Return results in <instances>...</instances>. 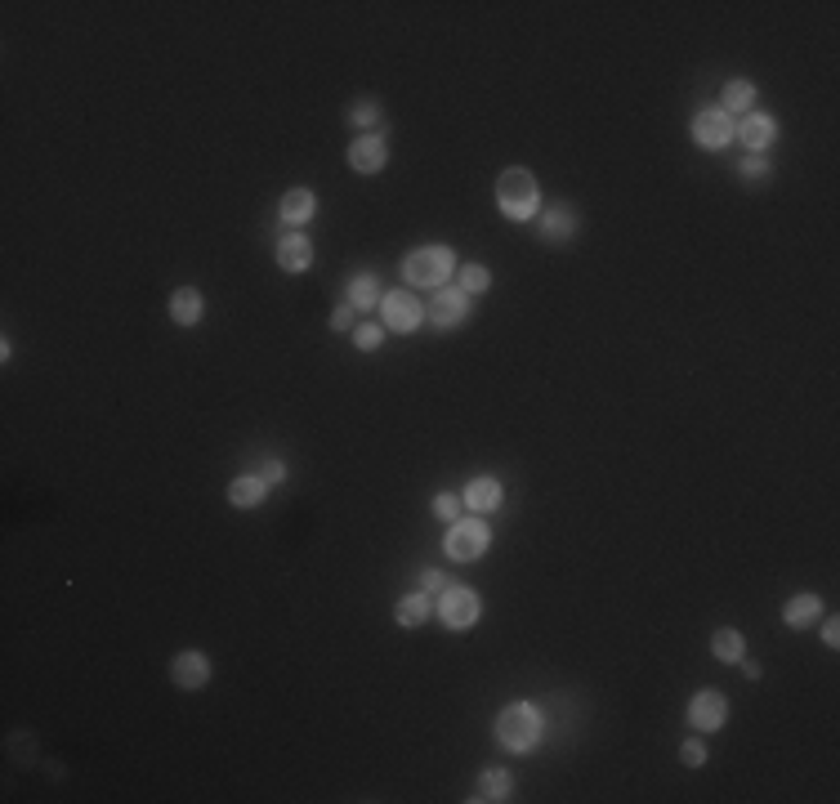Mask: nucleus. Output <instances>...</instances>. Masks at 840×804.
<instances>
[{
    "label": "nucleus",
    "instance_id": "1",
    "mask_svg": "<svg viewBox=\"0 0 840 804\" xmlns=\"http://www.w3.org/2000/svg\"><path fill=\"white\" fill-rule=\"evenodd\" d=\"M541 737H546V715H541V706L514 702V706H505V711L496 715V742H501L505 751L528 755V751H537V746H541Z\"/></svg>",
    "mask_w": 840,
    "mask_h": 804
},
{
    "label": "nucleus",
    "instance_id": "2",
    "mask_svg": "<svg viewBox=\"0 0 840 804\" xmlns=\"http://www.w3.org/2000/svg\"><path fill=\"white\" fill-rule=\"evenodd\" d=\"M496 206H501L505 219H514V224H532V219L541 215V184L532 170L514 166L505 170L501 179H496Z\"/></svg>",
    "mask_w": 840,
    "mask_h": 804
},
{
    "label": "nucleus",
    "instance_id": "3",
    "mask_svg": "<svg viewBox=\"0 0 840 804\" xmlns=\"http://www.w3.org/2000/svg\"><path fill=\"white\" fill-rule=\"evenodd\" d=\"M452 273H456V251H452V246H416V251H407V260H403L407 286H420V291L443 286Z\"/></svg>",
    "mask_w": 840,
    "mask_h": 804
},
{
    "label": "nucleus",
    "instance_id": "4",
    "mask_svg": "<svg viewBox=\"0 0 840 804\" xmlns=\"http://www.w3.org/2000/svg\"><path fill=\"white\" fill-rule=\"evenodd\" d=\"M492 545V532H488V523L474 514V519H456V523H447V536H443V554L447 559H456V563H474V559H483V550Z\"/></svg>",
    "mask_w": 840,
    "mask_h": 804
},
{
    "label": "nucleus",
    "instance_id": "5",
    "mask_svg": "<svg viewBox=\"0 0 840 804\" xmlns=\"http://www.w3.org/2000/svg\"><path fill=\"white\" fill-rule=\"evenodd\" d=\"M470 309H474V295L461 291V286H447V291H438L434 300L425 304V322L434 331H456L470 318Z\"/></svg>",
    "mask_w": 840,
    "mask_h": 804
},
{
    "label": "nucleus",
    "instance_id": "6",
    "mask_svg": "<svg viewBox=\"0 0 840 804\" xmlns=\"http://www.w3.org/2000/svg\"><path fill=\"white\" fill-rule=\"evenodd\" d=\"M479 612H483V603L470 586H447L443 595H438V621H443L452 635L456 630H470L474 621H479Z\"/></svg>",
    "mask_w": 840,
    "mask_h": 804
},
{
    "label": "nucleus",
    "instance_id": "7",
    "mask_svg": "<svg viewBox=\"0 0 840 804\" xmlns=\"http://www.w3.org/2000/svg\"><path fill=\"white\" fill-rule=\"evenodd\" d=\"M733 126H738V121H733L724 108H702V112H693L689 134H693V143H698V148L724 152L733 143Z\"/></svg>",
    "mask_w": 840,
    "mask_h": 804
},
{
    "label": "nucleus",
    "instance_id": "8",
    "mask_svg": "<svg viewBox=\"0 0 840 804\" xmlns=\"http://www.w3.org/2000/svg\"><path fill=\"white\" fill-rule=\"evenodd\" d=\"M380 309H385V327L398 335H412V331H420V322H425V304H420V295H412V291H385Z\"/></svg>",
    "mask_w": 840,
    "mask_h": 804
},
{
    "label": "nucleus",
    "instance_id": "9",
    "mask_svg": "<svg viewBox=\"0 0 840 804\" xmlns=\"http://www.w3.org/2000/svg\"><path fill=\"white\" fill-rule=\"evenodd\" d=\"M724 720H729V702H724V693H715V688H702V693H693V702H689V729L720 733Z\"/></svg>",
    "mask_w": 840,
    "mask_h": 804
},
{
    "label": "nucleus",
    "instance_id": "10",
    "mask_svg": "<svg viewBox=\"0 0 840 804\" xmlns=\"http://www.w3.org/2000/svg\"><path fill=\"white\" fill-rule=\"evenodd\" d=\"M210 675H215V666H210V657L202 653V648H184V653L170 662V679H175V688H184V693L206 688Z\"/></svg>",
    "mask_w": 840,
    "mask_h": 804
},
{
    "label": "nucleus",
    "instance_id": "11",
    "mask_svg": "<svg viewBox=\"0 0 840 804\" xmlns=\"http://www.w3.org/2000/svg\"><path fill=\"white\" fill-rule=\"evenodd\" d=\"M349 166L358 175H380L389 166V143L385 134H362V139L349 143Z\"/></svg>",
    "mask_w": 840,
    "mask_h": 804
},
{
    "label": "nucleus",
    "instance_id": "12",
    "mask_svg": "<svg viewBox=\"0 0 840 804\" xmlns=\"http://www.w3.org/2000/svg\"><path fill=\"white\" fill-rule=\"evenodd\" d=\"M733 139H742L747 152H765L769 143H778V117H769V112H747V117L733 126Z\"/></svg>",
    "mask_w": 840,
    "mask_h": 804
},
{
    "label": "nucleus",
    "instance_id": "13",
    "mask_svg": "<svg viewBox=\"0 0 840 804\" xmlns=\"http://www.w3.org/2000/svg\"><path fill=\"white\" fill-rule=\"evenodd\" d=\"M537 233H541V242H550V246L572 242V237H577V210H572V206L541 210V215H537Z\"/></svg>",
    "mask_w": 840,
    "mask_h": 804
},
{
    "label": "nucleus",
    "instance_id": "14",
    "mask_svg": "<svg viewBox=\"0 0 840 804\" xmlns=\"http://www.w3.org/2000/svg\"><path fill=\"white\" fill-rule=\"evenodd\" d=\"M465 510H474L483 519V514H496L501 510V501H505V487L496 483L492 474H479V478H470V487H465Z\"/></svg>",
    "mask_w": 840,
    "mask_h": 804
},
{
    "label": "nucleus",
    "instance_id": "15",
    "mask_svg": "<svg viewBox=\"0 0 840 804\" xmlns=\"http://www.w3.org/2000/svg\"><path fill=\"white\" fill-rule=\"evenodd\" d=\"M278 268L282 273H304V268H313V242L304 233H286V237H278Z\"/></svg>",
    "mask_w": 840,
    "mask_h": 804
},
{
    "label": "nucleus",
    "instance_id": "16",
    "mask_svg": "<svg viewBox=\"0 0 840 804\" xmlns=\"http://www.w3.org/2000/svg\"><path fill=\"white\" fill-rule=\"evenodd\" d=\"M756 99H760L756 81H747V76H733V81H724L720 103H715V108H724L729 117H747V112H756Z\"/></svg>",
    "mask_w": 840,
    "mask_h": 804
},
{
    "label": "nucleus",
    "instance_id": "17",
    "mask_svg": "<svg viewBox=\"0 0 840 804\" xmlns=\"http://www.w3.org/2000/svg\"><path fill=\"white\" fill-rule=\"evenodd\" d=\"M170 322L175 327H197L202 322V313H206V295L197 291V286H179V291H170Z\"/></svg>",
    "mask_w": 840,
    "mask_h": 804
},
{
    "label": "nucleus",
    "instance_id": "18",
    "mask_svg": "<svg viewBox=\"0 0 840 804\" xmlns=\"http://www.w3.org/2000/svg\"><path fill=\"white\" fill-rule=\"evenodd\" d=\"M278 215H282V224H291L295 233H300V224H313V215H318V193H313V188H291V193L278 201Z\"/></svg>",
    "mask_w": 840,
    "mask_h": 804
},
{
    "label": "nucleus",
    "instance_id": "19",
    "mask_svg": "<svg viewBox=\"0 0 840 804\" xmlns=\"http://www.w3.org/2000/svg\"><path fill=\"white\" fill-rule=\"evenodd\" d=\"M345 295H349V304L358 313H367V309H380V300H385V291H380V277L376 273H353L349 277V286H345Z\"/></svg>",
    "mask_w": 840,
    "mask_h": 804
},
{
    "label": "nucleus",
    "instance_id": "20",
    "mask_svg": "<svg viewBox=\"0 0 840 804\" xmlns=\"http://www.w3.org/2000/svg\"><path fill=\"white\" fill-rule=\"evenodd\" d=\"M264 496H269V483H264L260 474H237L233 483H228V501H233L237 510H255V505H264Z\"/></svg>",
    "mask_w": 840,
    "mask_h": 804
},
{
    "label": "nucleus",
    "instance_id": "21",
    "mask_svg": "<svg viewBox=\"0 0 840 804\" xmlns=\"http://www.w3.org/2000/svg\"><path fill=\"white\" fill-rule=\"evenodd\" d=\"M711 653H715V662H724V666H738L742 657H747V639H742V630H733V626H720L711 635Z\"/></svg>",
    "mask_w": 840,
    "mask_h": 804
},
{
    "label": "nucleus",
    "instance_id": "22",
    "mask_svg": "<svg viewBox=\"0 0 840 804\" xmlns=\"http://www.w3.org/2000/svg\"><path fill=\"white\" fill-rule=\"evenodd\" d=\"M818 617H823V599L818 595H796V599H787V608H782V621H787L791 630H809Z\"/></svg>",
    "mask_w": 840,
    "mask_h": 804
},
{
    "label": "nucleus",
    "instance_id": "23",
    "mask_svg": "<svg viewBox=\"0 0 840 804\" xmlns=\"http://www.w3.org/2000/svg\"><path fill=\"white\" fill-rule=\"evenodd\" d=\"M429 612H434V603H429L425 590H416V595L398 599L394 617H398V626H403V630H416V626H425V621H429Z\"/></svg>",
    "mask_w": 840,
    "mask_h": 804
},
{
    "label": "nucleus",
    "instance_id": "24",
    "mask_svg": "<svg viewBox=\"0 0 840 804\" xmlns=\"http://www.w3.org/2000/svg\"><path fill=\"white\" fill-rule=\"evenodd\" d=\"M510 787H514L510 773H505V769H488L479 778V796H474V800H496V804H501V800H510Z\"/></svg>",
    "mask_w": 840,
    "mask_h": 804
},
{
    "label": "nucleus",
    "instance_id": "25",
    "mask_svg": "<svg viewBox=\"0 0 840 804\" xmlns=\"http://www.w3.org/2000/svg\"><path fill=\"white\" fill-rule=\"evenodd\" d=\"M349 126H358V130H371L376 134V126L385 121V112H380V103L376 99H358V103H349Z\"/></svg>",
    "mask_w": 840,
    "mask_h": 804
},
{
    "label": "nucleus",
    "instance_id": "26",
    "mask_svg": "<svg viewBox=\"0 0 840 804\" xmlns=\"http://www.w3.org/2000/svg\"><path fill=\"white\" fill-rule=\"evenodd\" d=\"M456 277H461V291H470V295H483L492 286V273L483 264H461Z\"/></svg>",
    "mask_w": 840,
    "mask_h": 804
},
{
    "label": "nucleus",
    "instance_id": "27",
    "mask_svg": "<svg viewBox=\"0 0 840 804\" xmlns=\"http://www.w3.org/2000/svg\"><path fill=\"white\" fill-rule=\"evenodd\" d=\"M353 344H358L362 353H376L380 344H385V327H371V322L367 327H353Z\"/></svg>",
    "mask_w": 840,
    "mask_h": 804
},
{
    "label": "nucleus",
    "instance_id": "28",
    "mask_svg": "<svg viewBox=\"0 0 840 804\" xmlns=\"http://www.w3.org/2000/svg\"><path fill=\"white\" fill-rule=\"evenodd\" d=\"M461 505H465V501H456L452 492H438V496H434V514H438L443 523H456V519H461Z\"/></svg>",
    "mask_w": 840,
    "mask_h": 804
},
{
    "label": "nucleus",
    "instance_id": "29",
    "mask_svg": "<svg viewBox=\"0 0 840 804\" xmlns=\"http://www.w3.org/2000/svg\"><path fill=\"white\" fill-rule=\"evenodd\" d=\"M738 175L742 179H765L769 175V157H765V152H751V157H742Z\"/></svg>",
    "mask_w": 840,
    "mask_h": 804
},
{
    "label": "nucleus",
    "instance_id": "30",
    "mask_svg": "<svg viewBox=\"0 0 840 804\" xmlns=\"http://www.w3.org/2000/svg\"><path fill=\"white\" fill-rule=\"evenodd\" d=\"M680 760H684V764H689V769H702V764H706V760H711V755H706V746L698 742V737H689V742H684V746H680Z\"/></svg>",
    "mask_w": 840,
    "mask_h": 804
},
{
    "label": "nucleus",
    "instance_id": "31",
    "mask_svg": "<svg viewBox=\"0 0 840 804\" xmlns=\"http://www.w3.org/2000/svg\"><path fill=\"white\" fill-rule=\"evenodd\" d=\"M353 313H358L353 304H340V309L331 313V331H336V335H353Z\"/></svg>",
    "mask_w": 840,
    "mask_h": 804
},
{
    "label": "nucleus",
    "instance_id": "32",
    "mask_svg": "<svg viewBox=\"0 0 840 804\" xmlns=\"http://www.w3.org/2000/svg\"><path fill=\"white\" fill-rule=\"evenodd\" d=\"M420 590H425V595H429V590H438V595H443V590H447V577H443V572H438V568L420 572Z\"/></svg>",
    "mask_w": 840,
    "mask_h": 804
},
{
    "label": "nucleus",
    "instance_id": "33",
    "mask_svg": "<svg viewBox=\"0 0 840 804\" xmlns=\"http://www.w3.org/2000/svg\"><path fill=\"white\" fill-rule=\"evenodd\" d=\"M260 478L264 483H286V461H264V469H260Z\"/></svg>",
    "mask_w": 840,
    "mask_h": 804
},
{
    "label": "nucleus",
    "instance_id": "34",
    "mask_svg": "<svg viewBox=\"0 0 840 804\" xmlns=\"http://www.w3.org/2000/svg\"><path fill=\"white\" fill-rule=\"evenodd\" d=\"M823 644H827V648L840 644V626H836V621H827V626H823Z\"/></svg>",
    "mask_w": 840,
    "mask_h": 804
},
{
    "label": "nucleus",
    "instance_id": "35",
    "mask_svg": "<svg viewBox=\"0 0 840 804\" xmlns=\"http://www.w3.org/2000/svg\"><path fill=\"white\" fill-rule=\"evenodd\" d=\"M738 666H742V670H747V679H760V662H747V657H742V662H738Z\"/></svg>",
    "mask_w": 840,
    "mask_h": 804
}]
</instances>
